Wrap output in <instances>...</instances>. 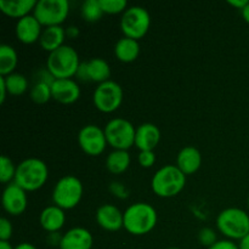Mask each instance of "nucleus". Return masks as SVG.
I'll list each match as a JSON object with an SVG mask.
<instances>
[{"instance_id": "17", "label": "nucleus", "mask_w": 249, "mask_h": 249, "mask_svg": "<svg viewBox=\"0 0 249 249\" xmlns=\"http://www.w3.org/2000/svg\"><path fill=\"white\" fill-rule=\"evenodd\" d=\"M160 140V131L152 123H143L136 128L135 146L140 151H153Z\"/></svg>"}, {"instance_id": "7", "label": "nucleus", "mask_w": 249, "mask_h": 249, "mask_svg": "<svg viewBox=\"0 0 249 249\" xmlns=\"http://www.w3.org/2000/svg\"><path fill=\"white\" fill-rule=\"evenodd\" d=\"M107 143L114 150L128 151L135 146V126L124 118H113L105 126Z\"/></svg>"}, {"instance_id": "1", "label": "nucleus", "mask_w": 249, "mask_h": 249, "mask_svg": "<svg viewBox=\"0 0 249 249\" xmlns=\"http://www.w3.org/2000/svg\"><path fill=\"white\" fill-rule=\"evenodd\" d=\"M158 215L155 207L139 202L129 206L124 212V229L134 236L151 232L157 225Z\"/></svg>"}, {"instance_id": "38", "label": "nucleus", "mask_w": 249, "mask_h": 249, "mask_svg": "<svg viewBox=\"0 0 249 249\" xmlns=\"http://www.w3.org/2000/svg\"><path fill=\"white\" fill-rule=\"evenodd\" d=\"M238 248L240 249H249V235L243 237L238 243Z\"/></svg>"}, {"instance_id": "5", "label": "nucleus", "mask_w": 249, "mask_h": 249, "mask_svg": "<svg viewBox=\"0 0 249 249\" xmlns=\"http://www.w3.org/2000/svg\"><path fill=\"white\" fill-rule=\"evenodd\" d=\"M216 228L229 240L241 241L249 235V215L243 209L226 208L219 213Z\"/></svg>"}, {"instance_id": "36", "label": "nucleus", "mask_w": 249, "mask_h": 249, "mask_svg": "<svg viewBox=\"0 0 249 249\" xmlns=\"http://www.w3.org/2000/svg\"><path fill=\"white\" fill-rule=\"evenodd\" d=\"M7 94H9V92H7L6 84H5V79H4V77H1V75H0V104H4Z\"/></svg>"}, {"instance_id": "11", "label": "nucleus", "mask_w": 249, "mask_h": 249, "mask_svg": "<svg viewBox=\"0 0 249 249\" xmlns=\"http://www.w3.org/2000/svg\"><path fill=\"white\" fill-rule=\"evenodd\" d=\"M78 143L88 156H100L108 145L104 129L94 124L83 126L78 133Z\"/></svg>"}, {"instance_id": "6", "label": "nucleus", "mask_w": 249, "mask_h": 249, "mask_svg": "<svg viewBox=\"0 0 249 249\" xmlns=\"http://www.w3.org/2000/svg\"><path fill=\"white\" fill-rule=\"evenodd\" d=\"M83 184L74 175H66L56 182L53 190V202L63 211L73 209L83 197Z\"/></svg>"}, {"instance_id": "30", "label": "nucleus", "mask_w": 249, "mask_h": 249, "mask_svg": "<svg viewBox=\"0 0 249 249\" xmlns=\"http://www.w3.org/2000/svg\"><path fill=\"white\" fill-rule=\"evenodd\" d=\"M104 14L117 15L125 12L128 9V2L125 0H99Z\"/></svg>"}, {"instance_id": "22", "label": "nucleus", "mask_w": 249, "mask_h": 249, "mask_svg": "<svg viewBox=\"0 0 249 249\" xmlns=\"http://www.w3.org/2000/svg\"><path fill=\"white\" fill-rule=\"evenodd\" d=\"M140 44L138 40L123 36L114 45V55L121 62L130 63L139 57Z\"/></svg>"}, {"instance_id": "29", "label": "nucleus", "mask_w": 249, "mask_h": 249, "mask_svg": "<svg viewBox=\"0 0 249 249\" xmlns=\"http://www.w3.org/2000/svg\"><path fill=\"white\" fill-rule=\"evenodd\" d=\"M16 169L17 167L7 156H1L0 158V181L2 184H10L11 181L14 182Z\"/></svg>"}, {"instance_id": "12", "label": "nucleus", "mask_w": 249, "mask_h": 249, "mask_svg": "<svg viewBox=\"0 0 249 249\" xmlns=\"http://www.w3.org/2000/svg\"><path fill=\"white\" fill-rule=\"evenodd\" d=\"M2 208L10 215H21L27 209L28 198L27 192L23 189L16 185L15 182H10L2 191Z\"/></svg>"}, {"instance_id": "2", "label": "nucleus", "mask_w": 249, "mask_h": 249, "mask_svg": "<svg viewBox=\"0 0 249 249\" xmlns=\"http://www.w3.org/2000/svg\"><path fill=\"white\" fill-rule=\"evenodd\" d=\"M48 178V165L43 160L39 158H27L17 165L14 182L26 192H33L41 189Z\"/></svg>"}, {"instance_id": "33", "label": "nucleus", "mask_w": 249, "mask_h": 249, "mask_svg": "<svg viewBox=\"0 0 249 249\" xmlns=\"http://www.w3.org/2000/svg\"><path fill=\"white\" fill-rule=\"evenodd\" d=\"M12 232H14V229H12V224L10 223L9 219H0V241H9L11 238Z\"/></svg>"}, {"instance_id": "27", "label": "nucleus", "mask_w": 249, "mask_h": 249, "mask_svg": "<svg viewBox=\"0 0 249 249\" xmlns=\"http://www.w3.org/2000/svg\"><path fill=\"white\" fill-rule=\"evenodd\" d=\"M80 12H82L83 18L87 22H90V23L97 22L104 15L99 0H85L82 4Z\"/></svg>"}, {"instance_id": "25", "label": "nucleus", "mask_w": 249, "mask_h": 249, "mask_svg": "<svg viewBox=\"0 0 249 249\" xmlns=\"http://www.w3.org/2000/svg\"><path fill=\"white\" fill-rule=\"evenodd\" d=\"M18 57L17 53L11 45L7 44H1L0 45V75L6 77V75L12 74L15 68L17 67Z\"/></svg>"}, {"instance_id": "39", "label": "nucleus", "mask_w": 249, "mask_h": 249, "mask_svg": "<svg viewBox=\"0 0 249 249\" xmlns=\"http://www.w3.org/2000/svg\"><path fill=\"white\" fill-rule=\"evenodd\" d=\"M15 249H38L36 247V246H33L32 243H28V242H23V243H19V245H17Z\"/></svg>"}, {"instance_id": "34", "label": "nucleus", "mask_w": 249, "mask_h": 249, "mask_svg": "<svg viewBox=\"0 0 249 249\" xmlns=\"http://www.w3.org/2000/svg\"><path fill=\"white\" fill-rule=\"evenodd\" d=\"M208 249H240V248H238V245H236L232 240H220V241H216V242Z\"/></svg>"}, {"instance_id": "26", "label": "nucleus", "mask_w": 249, "mask_h": 249, "mask_svg": "<svg viewBox=\"0 0 249 249\" xmlns=\"http://www.w3.org/2000/svg\"><path fill=\"white\" fill-rule=\"evenodd\" d=\"M2 77V75H1ZM5 84H6L7 92L12 96H19L23 95L28 89V80L23 74L19 73H12V74L4 77Z\"/></svg>"}, {"instance_id": "37", "label": "nucleus", "mask_w": 249, "mask_h": 249, "mask_svg": "<svg viewBox=\"0 0 249 249\" xmlns=\"http://www.w3.org/2000/svg\"><path fill=\"white\" fill-rule=\"evenodd\" d=\"M248 2V0H229V4H230L231 6L236 7V9L241 10V11L247 6Z\"/></svg>"}, {"instance_id": "19", "label": "nucleus", "mask_w": 249, "mask_h": 249, "mask_svg": "<svg viewBox=\"0 0 249 249\" xmlns=\"http://www.w3.org/2000/svg\"><path fill=\"white\" fill-rule=\"evenodd\" d=\"M202 155L194 146L184 147L179 152L177 158V167L184 173L185 175L195 174L201 168Z\"/></svg>"}, {"instance_id": "24", "label": "nucleus", "mask_w": 249, "mask_h": 249, "mask_svg": "<svg viewBox=\"0 0 249 249\" xmlns=\"http://www.w3.org/2000/svg\"><path fill=\"white\" fill-rule=\"evenodd\" d=\"M130 162V155H129L128 151L114 150L107 156L106 168L109 173L118 175L128 169Z\"/></svg>"}, {"instance_id": "28", "label": "nucleus", "mask_w": 249, "mask_h": 249, "mask_svg": "<svg viewBox=\"0 0 249 249\" xmlns=\"http://www.w3.org/2000/svg\"><path fill=\"white\" fill-rule=\"evenodd\" d=\"M31 99L36 104L43 105L46 104L50 99H53V94H51V85L49 83L39 80L38 83L34 84V87L31 89Z\"/></svg>"}, {"instance_id": "4", "label": "nucleus", "mask_w": 249, "mask_h": 249, "mask_svg": "<svg viewBox=\"0 0 249 249\" xmlns=\"http://www.w3.org/2000/svg\"><path fill=\"white\" fill-rule=\"evenodd\" d=\"M80 66L79 55L70 45H62L49 53L46 70L55 79H72Z\"/></svg>"}, {"instance_id": "32", "label": "nucleus", "mask_w": 249, "mask_h": 249, "mask_svg": "<svg viewBox=\"0 0 249 249\" xmlns=\"http://www.w3.org/2000/svg\"><path fill=\"white\" fill-rule=\"evenodd\" d=\"M139 164L142 168H151L156 163V155L153 151H140L139 153Z\"/></svg>"}, {"instance_id": "40", "label": "nucleus", "mask_w": 249, "mask_h": 249, "mask_svg": "<svg viewBox=\"0 0 249 249\" xmlns=\"http://www.w3.org/2000/svg\"><path fill=\"white\" fill-rule=\"evenodd\" d=\"M79 34V31H78V28H75V27H70L68 28V31H66V36H75Z\"/></svg>"}, {"instance_id": "43", "label": "nucleus", "mask_w": 249, "mask_h": 249, "mask_svg": "<svg viewBox=\"0 0 249 249\" xmlns=\"http://www.w3.org/2000/svg\"><path fill=\"white\" fill-rule=\"evenodd\" d=\"M168 249H179V248H168Z\"/></svg>"}, {"instance_id": "44", "label": "nucleus", "mask_w": 249, "mask_h": 249, "mask_svg": "<svg viewBox=\"0 0 249 249\" xmlns=\"http://www.w3.org/2000/svg\"><path fill=\"white\" fill-rule=\"evenodd\" d=\"M248 207H249V198H248Z\"/></svg>"}, {"instance_id": "35", "label": "nucleus", "mask_w": 249, "mask_h": 249, "mask_svg": "<svg viewBox=\"0 0 249 249\" xmlns=\"http://www.w3.org/2000/svg\"><path fill=\"white\" fill-rule=\"evenodd\" d=\"M111 191L113 192L116 196L121 197V198H125V197H128V192L125 191V189H124V186L121 184V182H112Z\"/></svg>"}, {"instance_id": "21", "label": "nucleus", "mask_w": 249, "mask_h": 249, "mask_svg": "<svg viewBox=\"0 0 249 249\" xmlns=\"http://www.w3.org/2000/svg\"><path fill=\"white\" fill-rule=\"evenodd\" d=\"M65 38L66 31L62 26L46 27L43 29V33L39 39V44L44 50L50 53L63 45Z\"/></svg>"}, {"instance_id": "15", "label": "nucleus", "mask_w": 249, "mask_h": 249, "mask_svg": "<svg viewBox=\"0 0 249 249\" xmlns=\"http://www.w3.org/2000/svg\"><path fill=\"white\" fill-rule=\"evenodd\" d=\"M96 221L104 230L118 231L124 228V213L113 204H102L96 211Z\"/></svg>"}, {"instance_id": "14", "label": "nucleus", "mask_w": 249, "mask_h": 249, "mask_svg": "<svg viewBox=\"0 0 249 249\" xmlns=\"http://www.w3.org/2000/svg\"><path fill=\"white\" fill-rule=\"evenodd\" d=\"M15 33L21 43L33 44L40 39L41 33H43V26L39 23L34 15H28L17 21Z\"/></svg>"}, {"instance_id": "42", "label": "nucleus", "mask_w": 249, "mask_h": 249, "mask_svg": "<svg viewBox=\"0 0 249 249\" xmlns=\"http://www.w3.org/2000/svg\"><path fill=\"white\" fill-rule=\"evenodd\" d=\"M0 249H15V247L10 245L9 241H0Z\"/></svg>"}, {"instance_id": "10", "label": "nucleus", "mask_w": 249, "mask_h": 249, "mask_svg": "<svg viewBox=\"0 0 249 249\" xmlns=\"http://www.w3.org/2000/svg\"><path fill=\"white\" fill-rule=\"evenodd\" d=\"M92 102L102 113H112L117 111L123 102V89L113 80L101 83L95 89Z\"/></svg>"}, {"instance_id": "16", "label": "nucleus", "mask_w": 249, "mask_h": 249, "mask_svg": "<svg viewBox=\"0 0 249 249\" xmlns=\"http://www.w3.org/2000/svg\"><path fill=\"white\" fill-rule=\"evenodd\" d=\"M94 238L84 228H73L60 238V249H91Z\"/></svg>"}, {"instance_id": "13", "label": "nucleus", "mask_w": 249, "mask_h": 249, "mask_svg": "<svg viewBox=\"0 0 249 249\" xmlns=\"http://www.w3.org/2000/svg\"><path fill=\"white\" fill-rule=\"evenodd\" d=\"M51 94L55 101L71 105L79 100L80 88L73 79H55L51 84Z\"/></svg>"}, {"instance_id": "31", "label": "nucleus", "mask_w": 249, "mask_h": 249, "mask_svg": "<svg viewBox=\"0 0 249 249\" xmlns=\"http://www.w3.org/2000/svg\"><path fill=\"white\" fill-rule=\"evenodd\" d=\"M198 241L202 246H206V247L209 248L218 240H216V235L214 232V230H212L209 228H203L198 232Z\"/></svg>"}, {"instance_id": "8", "label": "nucleus", "mask_w": 249, "mask_h": 249, "mask_svg": "<svg viewBox=\"0 0 249 249\" xmlns=\"http://www.w3.org/2000/svg\"><path fill=\"white\" fill-rule=\"evenodd\" d=\"M151 26V16L142 6H131L125 10L121 18V29L124 36L139 40L147 34Z\"/></svg>"}, {"instance_id": "3", "label": "nucleus", "mask_w": 249, "mask_h": 249, "mask_svg": "<svg viewBox=\"0 0 249 249\" xmlns=\"http://www.w3.org/2000/svg\"><path fill=\"white\" fill-rule=\"evenodd\" d=\"M186 185V175L177 167L168 164L156 172L151 180L152 191L162 198H170L179 195Z\"/></svg>"}, {"instance_id": "45", "label": "nucleus", "mask_w": 249, "mask_h": 249, "mask_svg": "<svg viewBox=\"0 0 249 249\" xmlns=\"http://www.w3.org/2000/svg\"><path fill=\"white\" fill-rule=\"evenodd\" d=\"M58 249H60V248H58Z\"/></svg>"}, {"instance_id": "23", "label": "nucleus", "mask_w": 249, "mask_h": 249, "mask_svg": "<svg viewBox=\"0 0 249 249\" xmlns=\"http://www.w3.org/2000/svg\"><path fill=\"white\" fill-rule=\"evenodd\" d=\"M85 66H87L88 78H89L90 82L101 84V83L107 82V80H111L109 79V77H111V68H109L107 61L104 60V58H91L90 61L85 62Z\"/></svg>"}, {"instance_id": "9", "label": "nucleus", "mask_w": 249, "mask_h": 249, "mask_svg": "<svg viewBox=\"0 0 249 249\" xmlns=\"http://www.w3.org/2000/svg\"><path fill=\"white\" fill-rule=\"evenodd\" d=\"M70 14L67 0H39L33 15L43 27L61 26Z\"/></svg>"}, {"instance_id": "41", "label": "nucleus", "mask_w": 249, "mask_h": 249, "mask_svg": "<svg viewBox=\"0 0 249 249\" xmlns=\"http://www.w3.org/2000/svg\"><path fill=\"white\" fill-rule=\"evenodd\" d=\"M241 14H242L243 19H245V21L247 22V23H249V2L247 4V6H246L245 9H243L242 11H241Z\"/></svg>"}, {"instance_id": "20", "label": "nucleus", "mask_w": 249, "mask_h": 249, "mask_svg": "<svg viewBox=\"0 0 249 249\" xmlns=\"http://www.w3.org/2000/svg\"><path fill=\"white\" fill-rule=\"evenodd\" d=\"M36 0H0V11L12 18H23L36 6Z\"/></svg>"}, {"instance_id": "18", "label": "nucleus", "mask_w": 249, "mask_h": 249, "mask_svg": "<svg viewBox=\"0 0 249 249\" xmlns=\"http://www.w3.org/2000/svg\"><path fill=\"white\" fill-rule=\"evenodd\" d=\"M39 223L45 231L50 233H56L63 228L66 223L65 211L55 204L46 207L40 213Z\"/></svg>"}]
</instances>
